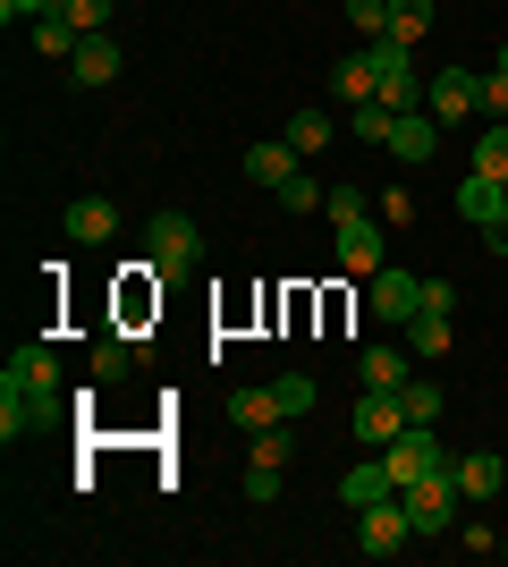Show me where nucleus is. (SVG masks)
<instances>
[{"label":"nucleus","mask_w":508,"mask_h":567,"mask_svg":"<svg viewBox=\"0 0 508 567\" xmlns=\"http://www.w3.org/2000/svg\"><path fill=\"white\" fill-rule=\"evenodd\" d=\"M60 406H69L60 355H51V339H25V348L9 355V373H0V441H25V432L60 424Z\"/></svg>","instance_id":"1"},{"label":"nucleus","mask_w":508,"mask_h":567,"mask_svg":"<svg viewBox=\"0 0 508 567\" xmlns=\"http://www.w3.org/2000/svg\"><path fill=\"white\" fill-rule=\"evenodd\" d=\"M145 255H153V280H169V271H195V262H204V229H195L187 213H153Z\"/></svg>","instance_id":"2"},{"label":"nucleus","mask_w":508,"mask_h":567,"mask_svg":"<svg viewBox=\"0 0 508 567\" xmlns=\"http://www.w3.org/2000/svg\"><path fill=\"white\" fill-rule=\"evenodd\" d=\"M407 525H415V543H433V534H449V517H458V483H449V466L424 474V483H407Z\"/></svg>","instance_id":"3"},{"label":"nucleus","mask_w":508,"mask_h":567,"mask_svg":"<svg viewBox=\"0 0 508 567\" xmlns=\"http://www.w3.org/2000/svg\"><path fill=\"white\" fill-rule=\"evenodd\" d=\"M390 474H398V492H407V483H424V474H440V466H449V450H440V432L433 424H407V432H398V441H390Z\"/></svg>","instance_id":"4"},{"label":"nucleus","mask_w":508,"mask_h":567,"mask_svg":"<svg viewBox=\"0 0 508 567\" xmlns=\"http://www.w3.org/2000/svg\"><path fill=\"white\" fill-rule=\"evenodd\" d=\"M407 543H415L407 499H382V508H364V517H356V550H364V559H398Z\"/></svg>","instance_id":"5"},{"label":"nucleus","mask_w":508,"mask_h":567,"mask_svg":"<svg viewBox=\"0 0 508 567\" xmlns=\"http://www.w3.org/2000/svg\"><path fill=\"white\" fill-rule=\"evenodd\" d=\"M390 220L382 213H356V220H339V271H364V280H373V271H382V255H390Z\"/></svg>","instance_id":"6"},{"label":"nucleus","mask_w":508,"mask_h":567,"mask_svg":"<svg viewBox=\"0 0 508 567\" xmlns=\"http://www.w3.org/2000/svg\"><path fill=\"white\" fill-rule=\"evenodd\" d=\"M398 432H407V406H398V390H364V399H356V441H364V450H390Z\"/></svg>","instance_id":"7"},{"label":"nucleus","mask_w":508,"mask_h":567,"mask_svg":"<svg viewBox=\"0 0 508 567\" xmlns=\"http://www.w3.org/2000/svg\"><path fill=\"white\" fill-rule=\"evenodd\" d=\"M382 499H398V474H390V457H364V466L339 474V508H382Z\"/></svg>","instance_id":"8"},{"label":"nucleus","mask_w":508,"mask_h":567,"mask_svg":"<svg viewBox=\"0 0 508 567\" xmlns=\"http://www.w3.org/2000/svg\"><path fill=\"white\" fill-rule=\"evenodd\" d=\"M475 85H484L475 69H433V118H440V127H466V118H484V111H475Z\"/></svg>","instance_id":"9"},{"label":"nucleus","mask_w":508,"mask_h":567,"mask_svg":"<svg viewBox=\"0 0 508 567\" xmlns=\"http://www.w3.org/2000/svg\"><path fill=\"white\" fill-rule=\"evenodd\" d=\"M415 306H424V280H415V271H373V313H382V322H415Z\"/></svg>","instance_id":"10"},{"label":"nucleus","mask_w":508,"mask_h":567,"mask_svg":"<svg viewBox=\"0 0 508 567\" xmlns=\"http://www.w3.org/2000/svg\"><path fill=\"white\" fill-rule=\"evenodd\" d=\"M390 153H398V162H433L440 153V118L433 111H398L390 118Z\"/></svg>","instance_id":"11"},{"label":"nucleus","mask_w":508,"mask_h":567,"mask_svg":"<svg viewBox=\"0 0 508 567\" xmlns=\"http://www.w3.org/2000/svg\"><path fill=\"white\" fill-rule=\"evenodd\" d=\"M449 483H458V499H491L508 483V466L491 450H466V457H449Z\"/></svg>","instance_id":"12"},{"label":"nucleus","mask_w":508,"mask_h":567,"mask_svg":"<svg viewBox=\"0 0 508 567\" xmlns=\"http://www.w3.org/2000/svg\"><path fill=\"white\" fill-rule=\"evenodd\" d=\"M373 94H382V60H373V51H356V60H339V69H331V102L356 111V102H373Z\"/></svg>","instance_id":"13"},{"label":"nucleus","mask_w":508,"mask_h":567,"mask_svg":"<svg viewBox=\"0 0 508 567\" xmlns=\"http://www.w3.org/2000/svg\"><path fill=\"white\" fill-rule=\"evenodd\" d=\"M458 213L475 220V229H491V220L508 213V187H500V178H484V169H466V187H458Z\"/></svg>","instance_id":"14"},{"label":"nucleus","mask_w":508,"mask_h":567,"mask_svg":"<svg viewBox=\"0 0 508 567\" xmlns=\"http://www.w3.org/2000/svg\"><path fill=\"white\" fill-rule=\"evenodd\" d=\"M297 169H305L297 144H255V153H246V178H255V187H289Z\"/></svg>","instance_id":"15"},{"label":"nucleus","mask_w":508,"mask_h":567,"mask_svg":"<svg viewBox=\"0 0 508 567\" xmlns=\"http://www.w3.org/2000/svg\"><path fill=\"white\" fill-rule=\"evenodd\" d=\"M69 69H76V85H111V76H120L127 60H120V43H111V34H85Z\"/></svg>","instance_id":"16"},{"label":"nucleus","mask_w":508,"mask_h":567,"mask_svg":"<svg viewBox=\"0 0 508 567\" xmlns=\"http://www.w3.org/2000/svg\"><path fill=\"white\" fill-rule=\"evenodd\" d=\"M415 348H364V390H407Z\"/></svg>","instance_id":"17"},{"label":"nucleus","mask_w":508,"mask_h":567,"mask_svg":"<svg viewBox=\"0 0 508 567\" xmlns=\"http://www.w3.org/2000/svg\"><path fill=\"white\" fill-rule=\"evenodd\" d=\"M120 229V204H102V195H85V204H69V237L76 246H102V237Z\"/></svg>","instance_id":"18"},{"label":"nucleus","mask_w":508,"mask_h":567,"mask_svg":"<svg viewBox=\"0 0 508 567\" xmlns=\"http://www.w3.org/2000/svg\"><path fill=\"white\" fill-rule=\"evenodd\" d=\"M407 348H415V364H433V355H449V348H458V331H449V313H415V322H407Z\"/></svg>","instance_id":"19"},{"label":"nucleus","mask_w":508,"mask_h":567,"mask_svg":"<svg viewBox=\"0 0 508 567\" xmlns=\"http://www.w3.org/2000/svg\"><path fill=\"white\" fill-rule=\"evenodd\" d=\"M398 406H407V424H440V415H449V399H440V381H433V373H407Z\"/></svg>","instance_id":"20"},{"label":"nucleus","mask_w":508,"mask_h":567,"mask_svg":"<svg viewBox=\"0 0 508 567\" xmlns=\"http://www.w3.org/2000/svg\"><path fill=\"white\" fill-rule=\"evenodd\" d=\"M229 424H246V432L289 424V415H280V390H238V399H229Z\"/></svg>","instance_id":"21"},{"label":"nucleus","mask_w":508,"mask_h":567,"mask_svg":"<svg viewBox=\"0 0 508 567\" xmlns=\"http://www.w3.org/2000/svg\"><path fill=\"white\" fill-rule=\"evenodd\" d=\"M475 169L508 187V118H484V136H475Z\"/></svg>","instance_id":"22"},{"label":"nucleus","mask_w":508,"mask_h":567,"mask_svg":"<svg viewBox=\"0 0 508 567\" xmlns=\"http://www.w3.org/2000/svg\"><path fill=\"white\" fill-rule=\"evenodd\" d=\"M280 466H289V424H263L246 450V474H280Z\"/></svg>","instance_id":"23"},{"label":"nucleus","mask_w":508,"mask_h":567,"mask_svg":"<svg viewBox=\"0 0 508 567\" xmlns=\"http://www.w3.org/2000/svg\"><path fill=\"white\" fill-rule=\"evenodd\" d=\"M424 34H433V0H398V9H390V43H424Z\"/></svg>","instance_id":"24"},{"label":"nucleus","mask_w":508,"mask_h":567,"mask_svg":"<svg viewBox=\"0 0 508 567\" xmlns=\"http://www.w3.org/2000/svg\"><path fill=\"white\" fill-rule=\"evenodd\" d=\"M76 43H85V34H76L60 9H51V18H34V51H51V60H76Z\"/></svg>","instance_id":"25"},{"label":"nucleus","mask_w":508,"mask_h":567,"mask_svg":"<svg viewBox=\"0 0 508 567\" xmlns=\"http://www.w3.org/2000/svg\"><path fill=\"white\" fill-rule=\"evenodd\" d=\"M289 144L305 153V162H314L322 144H339V136H331V111H297V118H289Z\"/></svg>","instance_id":"26"},{"label":"nucleus","mask_w":508,"mask_h":567,"mask_svg":"<svg viewBox=\"0 0 508 567\" xmlns=\"http://www.w3.org/2000/svg\"><path fill=\"white\" fill-rule=\"evenodd\" d=\"M390 9H398V0H348V18H356L364 43H390Z\"/></svg>","instance_id":"27"},{"label":"nucleus","mask_w":508,"mask_h":567,"mask_svg":"<svg viewBox=\"0 0 508 567\" xmlns=\"http://www.w3.org/2000/svg\"><path fill=\"white\" fill-rule=\"evenodd\" d=\"M271 390H280V415H305V406H314V373H280Z\"/></svg>","instance_id":"28"},{"label":"nucleus","mask_w":508,"mask_h":567,"mask_svg":"<svg viewBox=\"0 0 508 567\" xmlns=\"http://www.w3.org/2000/svg\"><path fill=\"white\" fill-rule=\"evenodd\" d=\"M475 111H484V118H508V69H484V85H475Z\"/></svg>","instance_id":"29"},{"label":"nucleus","mask_w":508,"mask_h":567,"mask_svg":"<svg viewBox=\"0 0 508 567\" xmlns=\"http://www.w3.org/2000/svg\"><path fill=\"white\" fill-rule=\"evenodd\" d=\"M127 364H136V348H127V339H102V348H94V381H120Z\"/></svg>","instance_id":"30"},{"label":"nucleus","mask_w":508,"mask_h":567,"mask_svg":"<svg viewBox=\"0 0 508 567\" xmlns=\"http://www.w3.org/2000/svg\"><path fill=\"white\" fill-rule=\"evenodd\" d=\"M390 118H398V111H382V102H356V144H390Z\"/></svg>","instance_id":"31"},{"label":"nucleus","mask_w":508,"mask_h":567,"mask_svg":"<svg viewBox=\"0 0 508 567\" xmlns=\"http://www.w3.org/2000/svg\"><path fill=\"white\" fill-rule=\"evenodd\" d=\"M280 204H289V213H314V204H322V187H314V178H305V169H297L289 187H280Z\"/></svg>","instance_id":"32"},{"label":"nucleus","mask_w":508,"mask_h":567,"mask_svg":"<svg viewBox=\"0 0 508 567\" xmlns=\"http://www.w3.org/2000/svg\"><path fill=\"white\" fill-rule=\"evenodd\" d=\"M364 204H373V195H356V187H331V195H322V213H331V220H356Z\"/></svg>","instance_id":"33"},{"label":"nucleus","mask_w":508,"mask_h":567,"mask_svg":"<svg viewBox=\"0 0 508 567\" xmlns=\"http://www.w3.org/2000/svg\"><path fill=\"white\" fill-rule=\"evenodd\" d=\"M415 313H458V280H424V306Z\"/></svg>","instance_id":"34"},{"label":"nucleus","mask_w":508,"mask_h":567,"mask_svg":"<svg viewBox=\"0 0 508 567\" xmlns=\"http://www.w3.org/2000/svg\"><path fill=\"white\" fill-rule=\"evenodd\" d=\"M51 9H60V0H0V25H34V18H51Z\"/></svg>","instance_id":"35"},{"label":"nucleus","mask_w":508,"mask_h":567,"mask_svg":"<svg viewBox=\"0 0 508 567\" xmlns=\"http://www.w3.org/2000/svg\"><path fill=\"white\" fill-rule=\"evenodd\" d=\"M484 237H491V255H500V262H508V213H500V220H491V229H484Z\"/></svg>","instance_id":"36"},{"label":"nucleus","mask_w":508,"mask_h":567,"mask_svg":"<svg viewBox=\"0 0 508 567\" xmlns=\"http://www.w3.org/2000/svg\"><path fill=\"white\" fill-rule=\"evenodd\" d=\"M491 69H508V51H500V60H491Z\"/></svg>","instance_id":"37"},{"label":"nucleus","mask_w":508,"mask_h":567,"mask_svg":"<svg viewBox=\"0 0 508 567\" xmlns=\"http://www.w3.org/2000/svg\"><path fill=\"white\" fill-rule=\"evenodd\" d=\"M500 550H508V534H500Z\"/></svg>","instance_id":"38"}]
</instances>
